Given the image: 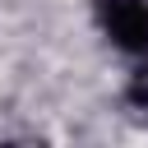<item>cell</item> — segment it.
Listing matches in <instances>:
<instances>
[{
	"label": "cell",
	"instance_id": "6da1fadb",
	"mask_svg": "<svg viewBox=\"0 0 148 148\" xmlns=\"http://www.w3.org/2000/svg\"><path fill=\"white\" fill-rule=\"evenodd\" d=\"M97 18L120 51H148V0H97Z\"/></svg>",
	"mask_w": 148,
	"mask_h": 148
}]
</instances>
